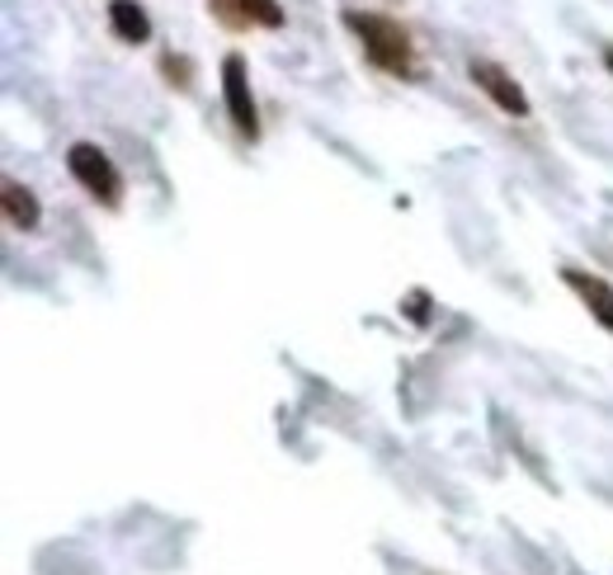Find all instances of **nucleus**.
<instances>
[{"label":"nucleus","mask_w":613,"mask_h":575,"mask_svg":"<svg viewBox=\"0 0 613 575\" xmlns=\"http://www.w3.org/2000/svg\"><path fill=\"white\" fill-rule=\"evenodd\" d=\"M340 19H345V29H354V38L364 43V57L378 71L397 76V81L415 76V43H411V33L397 24V19L373 14V10H345Z\"/></svg>","instance_id":"f257e3e1"},{"label":"nucleus","mask_w":613,"mask_h":575,"mask_svg":"<svg viewBox=\"0 0 613 575\" xmlns=\"http://www.w3.org/2000/svg\"><path fill=\"white\" fill-rule=\"evenodd\" d=\"M67 170H71V180L81 185L100 208H118V204H123V175H118V166L109 161L105 147L71 142L67 147Z\"/></svg>","instance_id":"f03ea898"},{"label":"nucleus","mask_w":613,"mask_h":575,"mask_svg":"<svg viewBox=\"0 0 613 575\" xmlns=\"http://www.w3.org/2000/svg\"><path fill=\"white\" fill-rule=\"evenodd\" d=\"M223 105L231 128L255 142L260 137V113H255V95H250V71H246V57L241 52H227L223 57Z\"/></svg>","instance_id":"7ed1b4c3"},{"label":"nucleus","mask_w":613,"mask_h":575,"mask_svg":"<svg viewBox=\"0 0 613 575\" xmlns=\"http://www.w3.org/2000/svg\"><path fill=\"white\" fill-rule=\"evenodd\" d=\"M467 76H472V86H477L491 105H496L501 113H510V118H528L533 113V105H528V95H524V86L514 81V76L501 67V62H486V57H472V67H467Z\"/></svg>","instance_id":"20e7f679"},{"label":"nucleus","mask_w":613,"mask_h":575,"mask_svg":"<svg viewBox=\"0 0 613 575\" xmlns=\"http://www.w3.org/2000/svg\"><path fill=\"white\" fill-rule=\"evenodd\" d=\"M208 10L227 29H284L279 0H208Z\"/></svg>","instance_id":"39448f33"},{"label":"nucleus","mask_w":613,"mask_h":575,"mask_svg":"<svg viewBox=\"0 0 613 575\" xmlns=\"http://www.w3.org/2000/svg\"><path fill=\"white\" fill-rule=\"evenodd\" d=\"M562 284L571 288L585 303V311L613 335V284L600 279V274H585V269H562Z\"/></svg>","instance_id":"423d86ee"},{"label":"nucleus","mask_w":613,"mask_h":575,"mask_svg":"<svg viewBox=\"0 0 613 575\" xmlns=\"http://www.w3.org/2000/svg\"><path fill=\"white\" fill-rule=\"evenodd\" d=\"M0 204H6V222H10L14 231H33L38 222H43V208H38L33 189H24L19 180L0 185Z\"/></svg>","instance_id":"0eeeda50"},{"label":"nucleus","mask_w":613,"mask_h":575,"mask_svg":"<svg viewBox=\"0 0 613 575\" xmlns=\"http://www.w3.org/2000/svg\"><path fill=\"white\" fill-rule=\"evenodd\" d=\"M109 29H113V38H123V43H147L151 19L137 0H109Z\"/></svg>","instance_id":"6e6552de"},{"label":"nucleus","mask_w":613,"mask_h":575,"mask_svg":"<svg viewBox=\"0 0 613 575\" xmlns=\"http://www.w3.org/2000/svg\"><path fill=\"white\" fill-rule=\"evenodd\" d=\"M161 76H166V86H175V90H189L194 81V67H189V57H175V52H166L161 57Z\"/></svg>","instance_id":"1a4fd4ad"},{"label":"nucleus","mask_w":613,"mask_h":575,"mask_svg":"<svg viewBox=\"0 0 613 575\" xmlns=\"http://www.w3.org/2000/svg\"><path fill=\"white\" fill-rule=\"evenodd\" d=\"M425 303H429L425 293H411V297H406V316H411L415 326H425V321H429V316H425Z\"/></svg>","instance_id":"9d476101"},{"label":"nucleus","mask_w":613,"mask_h":575,"mask_svg":"<svg viewBox=\"0 0 613 575\" xmlns=\"http://www.w3.org/2000/svg\"><path fill=\"white\" fill-rule=\"evenodd\" d=\"M604 62H609V71H613V48H604Z\"/></svg>","instance_id":"9b49d317"}]
</instances>
